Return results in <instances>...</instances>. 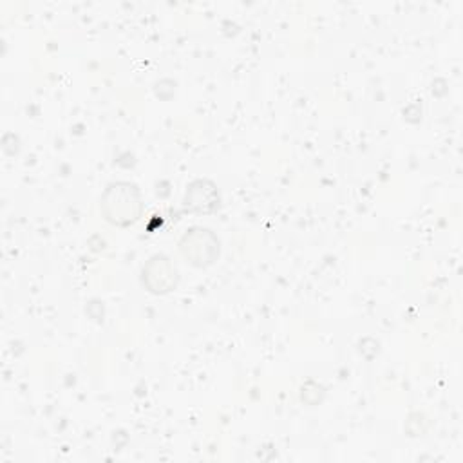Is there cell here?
<instances>
[{
    "instance_id": "1",
    "label": "cell",
    "mask_w": 463,
    "mask_h": 463,
    "mask_svg": "<svg viewBox=\"0 0 463 463\" xmlns=\"http://www.w3.org/2000/svg\"><path fill=\"white\" fill-rule=\"evenodd\" d=\"M103 219L114 226H130L143 215V197L139 188L128 181L107 184L99 197Z\"/></svg>"
},
{
    "instance_id": "2",
    "label": "cell",
    "mask_w": 463,
    "mask_h": 463,
    "mask_svg": "<svg viewBox=\"0 0 463 463\" xmlns=\"http://www.w3.org/2000/svg\"><path fill=\"white\" fill-rule=\"evenodd\" d=\"M177 248L183 260L192 268L199 269L215 264L221 253L219 237L210 228L203 226H192L190 230H186L181 235Z\"/></svg>"
},
{
    "instance_id": "3",
    "label": "cell",
    "mask_w": 463,
    "mask_h": 463,
    "mask_svg": "<svg viewBox=\"0 0 463 463\" xmlns=\"http://www.w3.org/2000/svg\"><path fill=\"white\" fill-rule=\"evenodd\" d=\"M179 273L170 257L156 253L141 268V284L154 295H166L177 288Z\"/></svg>"
},
{
    "instance_id": "4",
    "label": "cell",
    "mask_w": 463,
    "mask_h": 463,
    "mask_svg": "<svg viewBox=\"0 0 463 463\" xmlns=\"http://www.w3.org/2000/svg\"><path fill=\"white\" fill-rule=\"evenodd\" d=\"M183 204L192 213H210L219 208L217 186L208 179H195L186 186Z\"/></svg>"
}]
</instances>
